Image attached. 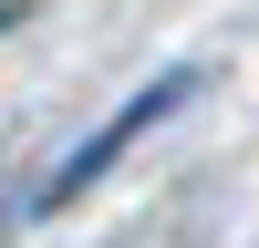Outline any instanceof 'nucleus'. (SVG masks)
<instances>
[{
    "mask_svg": "<svg viewBox=\"0 0 259 248\" xmlns=\"http://www.w3.org/2000/svg\"><path fill=\"white\" fill-rule=\"evenodd\" d=\"M197 83H207V73H197V62H177V73H156V83H145V93H135V103H124V114H114V124H104V135H83V145H73V155H62V176H52V186H41V207H73V197H83V186H94V176H104V165H114V155H124V145H135V135H145V124H156V114H177V103H187V93H197Z\"/></svg>",
    "mask_w": 259,
    "mask_h": 248,
    "instance_id": "f257e3e1",
    "label": "nucleus"
}]
</instances>
